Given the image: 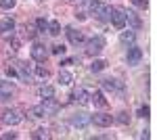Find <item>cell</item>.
I'll return each mask as SVG.
<instances>
[{
  "label": "cell",
  "mask_w": 157,
  "mask_h": 140,
  "mask_svg": "<svg viewBox=\"0 0 157 140\" xmlns=\"http://www.w3.org/2000/svg\"><path fill=\"white\" fill-rule=\"evenodd\" d=\"M6 73L11 75V78H19L21 82H29L32 80V73H29V67L25 65L23 61H15V63H11V67H6Z\"/></svg>",
  "instance_id": "cell-1"
},
{
  "label": "cell",
  "mask_w": 157,
  "mask_h": 140,
  "mask_svg": "<svg viewBox=\"0 0 157 140\" xmlns=\"http://www.w3.org/2000/svg\"><path fill=\"white\" fill-rule=\"evenodd\" d=\"M103 48H105V40H103L101 36H94V38H90L88 44H86V55H88V57H94Z\"/></svg>",
  "instance_id": "cell-2"
},
{
  "label": "cell",
  "mask_w": 157,
  "mask_h": 140,
  "mask_svg": "<svg viewBox=\"0 0 157 140\" xmlns=\"http://www.w3.org/2000/svg\"><path fill=\"white\" fill-rule=\"evenodd\" d=\"M2 123H9V126H17V123H21L23 121V115H21V111H17V109H6L4 113H2Z\"/></svg>",
  "instance_id": "cell-3"
},
{
  "label": "cell",
  "mask_w": 157,
  "mask_h": 140,
  "mask_svg": "<svg viewBox=\"0 0 157 140\" xmlns=\"http://www.w3.org/2000/svg\"><path fill=\"white\" fill-rule=\"evenodd\" d=\"M109 21L115 25L117 29H124V27H126V11L120 9V6H113V11H111V19H109Z\"/></svg>",
  "instance_id": "cell-4"
},
{
  "label": "cell",
  "mask_w": 157,
  "mask_h": 140,
  "mask_svg": "<svg viewBox=\"0 0 157 140\" xmlns=\"http://www.w3.org/2000/svg\"><path fill=\"white\" fill-rule=\"evenodd\" d=\"M90 121L98 126V128H107L113 123V115H107V113H94V115L90 117Z\"/></svg>",
  "instance_id": "cell-5"
},
{
  "label": "cell",
  "mask_w": 157,
  "mask_h": 140,
  "mask_svg": "<svg viewBox=\"0 0 157 140\" xmlns=\"http://www.w3.org/2000/svg\"><path fill=\"white\" fill-rule=\"evenodd\" d=\"M46 57H48V50L42 46V44H34V46H32V59H34V61L44 63V61H46Z\"/></svg>",
  "instance_id": "cell-6"
},
{
  "label": "cell",
  "mask_w": 157,
  "mask_h": 140,
  "mask_svg": "<svg viewBox=\"0 0 157 140\" xmlns=\"http://www.w3.org/2000/svg\"><path fill=\"white\" fill-rule=\"evenodd\" d=\"M42 109H44V113L46 115H55V113H59V103L55 100V98H44L42 100Z\"/></svg>",
  "instance_id": "cell-7"
},
{
  "label": "cell",
  "mask_w": 157,
  "mask_h": 140,
  "mask_svg": "<svg viewBox=\"0 0 157 140\" xmlns=\"http://www.w3.org/2000/svg\"><path fill=\"white\" fill-rule=\"evenodd\" d=\"M67 38H69V42L71 44H82L84 42V34L80 32V29H75V27H67Z\"/></svg>",
  "instance_id": "cell-8"
},
{
  "label": "cell",
  "mask_w": 157,
  "mask_h": 140,
  "mask_svg": "<svg viewBox=\"0 0 157 140\" xmlns=\"http://www.w3.org/2000/svg\"><path fill=\"white\" fill-rule=\"evenodd\" d=\"M140 59H143V50L138 46H132L128 50V65H138Z\"/></svg>",
  "instance_id": "cell-9"
},
{
  "label": "cell",
  "mask_w": 157,
  "mask_h": 140,
  "mask_svg": "<svg viewBox=\"0 0 157 140\" xmlns=\"http://www.w3.org/2000/svg\"><path fill=\"white\" fill-rule=\"evenodd\" d=\"M15 94V86L11 82H6V80H0V96L2 98H9Z\"/></svg>",
  "instance_id": "cell-10"
},
{
  "label": "cell",
  "mask_w": 157,
  "mask_h": 140,
  "mask_svg": "<svg viewBox=\"0 0 157 140\" xmlns=\"http://www.w3.org/2000/svg\"><path fill=\"white\" fill-rule=\"evenodd\" d=\"M73 100H78L80 105H88V100H90V94L86 92L84 88H78V90H73Z\"/></svg>",
  "instance_id": "cell-11"
},
{
  "label": "cell",
  "mask_w": 157,
  "mask_h": 140,
  "mask_svg": "<svg viewBox=\"0 0 157 140\" xmlns=\"http://www.w3.org/2000/svg\"><path fill=\"white\" fill-rule=\"evenodd\" d=\"M111 11H113V6H105V4H101L94 15H97L98 19H103V21H109V19H111Z\"/></svg>",
  "instance_id": "cell-12"
},
{
  "label": "cell",
  "mask_w": 157,
  "mask_h": 140,
  "mask_svg": "<svg viewBox=\"0 0 157 140\" xmlns=\"http://www.w3.org/2000/svg\"><path fill=\"white\" fill-rule=\"evenodd\" d=\"M90 98H92V103H94L97 107H105V105H107V100H105V96H103V92H101V90L92 92V94H90Z\"/></svg>",
  "instance_id": "cell-13"
},
{
  "label": "cell",
  "mask_w": 157,
  "mask_h": 140,
  "mask_svg": "<svg viewBox=\"0 0 157 140\" xmlns=\"http://www.w3.org/2000/svg\"><path fill=\"white\" fill-rule=\"evenodd\" d=\"M59 82L63 84V86H69V84L73 82V75H71V73H69V71L61 69V71H59Z\"/></svg>",
  "instance_id": "cell-14"
},
{
  "label": "cell",
  "mask_w": 157,
  "mask_h": 140,
  "mask_svg": "<svg viewBox=\"0 0 157 140\" xmlns=\"http://www.w3.org/2000/svg\"><path fill=\"white\" fill-rule=\"evenodd\" d=\"M128 21L134 25V29H138V27L143 25V23H140V19H138V17H136L132 11H126V23H128Z\"/></svg>",
  "instance_id": "cell-15"
},
{
  "label": "cell",
  "mask_w": 157,
  "mask_h": 140,
  "mask_svg": "<svg viewBox=\"0 0 157 140\" xmlns=\"http://www.w3.org/2000/svg\"><path fill=\"white\" fill-rule=\"evenodd\" d=\"M105 67H107V61H103V59H94L92 65H90V71H103Z\"/></svg>",
  "instance_id": "cell-16"
},
{
  "label": "cell",
  "mask_w": 157,
  "mask_h": 140,
  "mask_svg": "<svg viewBox=\"0 0 157 140\" xmlns=\"http://www.w3.org/2000/svg\"><path fill=\"white\" fill-rule=\"evenodd\" d=\"M40 96L42 98H55V88L52 86H42L40 88Z\"/></svg>",
  "instance_id": "cell-17"
},
{
  "label": "cell",
  "mask_w": 157,
  "mask_h": 140,
  "mask_svg": "<svg viewBox=\"0 0 157 140\" xmlns=\"http://www.w3.org/2000/svg\"><path fill=\"white\" fill-rule=\"evenodd\" d=\"M0 27H2V32H11L13 27H15V21H13L11 17H4V19L0 21Z\"/></svg>",
  "instance_id": "cell-18"
},
{
  "label": "cell",
  "mask_w": 157,
  "mask_h": 140,
  "mask_svg": "<svg viewBox=\"0 0 157 140\" xmlns=\"http://www.w3.org/2000/svg\"><path fill=\"white\" fill-rule=\"evenodd\" d=\"M120 40L124 42V44H132L134 42V32H130V29H128V32H121Z\"/></svg>",
  "instance_id": "cell-19"
},
{
  "label": "cell",
  "mask_w": 157,
  "mask_h": 140,
  "mask_svg": "<svg viewBox=\"0 0 157 140\" xmlns=\"http://www.w3.org/2000/svg\"><path fill=\"white\" fill-rule=\"evenodd\" d=\"M29 115H32V117H38V119H40V117L46 115V113H44L42 105H36V107H32V109H29Z\"/></svg>",
  "instance_id": "cell-20"
},
{
  "label": "cell",
  "mask_w": 157,
  "mask_h": 140,
  "mask_svg": "<svg viewBox=\"0 0 157 140\" xmlns=\"http://www.w3.org/2000/svg\"><path fill=\"white\" fill-rule=\"evenodd\" d=\"M48 34H52V36H59L61 34V23H59V21H50V23H48Z\"/></svg>",
  "instance_id": "cell-21"
},
{
  "label": "cell",
  "mask_w": 157,
  "mask_h": 140,
  "mask_svg": "<svg viewBox=\"0 0 157 140\" xmlns=\"http://www.w3.org/2000/svg\"><path fill=\"white\" fill-rule=\"evenodd\" d=\"M103 88H107V90H115V88H120L121 90V86L115 80H103Z\"/></svg>",
  "instance_id": "cell-22"
},
{
  "label": "cell",
  "mask_w": 157,
  "mask_h": 140,
  "mask_svg": "<svg viewBox=\"0 0 157 140\" xmlns=\"http://www.w3.org/2000/svg\"><path fill=\"white\" fill-rule=\"evenodd\" d=\"M86 123H88V117H86V115H78V117H73V126H78V128H84Z\"/></svg>",
  "instance_id": "cell-23"
},
{
  "label": "cell",
  "mask_w": 157,
  "mask_h": 140,
  "mask_svg": "<svg viewBox=\"0 0 157 140\" xmlns=\"http://www.w3.org/2000/svg\"><path fill=\"white\" fill-rule=\"evenodd\" d=\"M113 121H117V123H121V126H126V123H130V115H128V113H120L117 117H113Z\"/></svg>",
  "instance_id": "cell-24"
},
{
  "label": "cell",
  "mask_w": 157,
  "mask_h": 140,
  "mask_svg": "<svg viewBox=\"0 0 157 140\" xmlns=\"http://www.w3.org/2000/svg\"><path fill=\"white\" fill-rule=\"evenodd\" d=\"M34 138H50V134H48V130H44V128H40V130H36L34 134H32Z\"/></svg>",
  "instance_id": "cell-25"
},
{
  "label": "cell",
  "mask_w": 157,
  "mask_h": 140,
  "mask_svg": "<svg viewBox=\"0 0 157 140\" xmlns=\"http://www.w3.org/2000/svg\"><path fill=\"white\" fill-rule=\"evenodd\" d=\"M36 27L40 32H48V21L46 19H36Z\"/></svg>",
  "instance_id": "cell-26"
},
{
  "label": "cell",
  "mask_w": 157,
  "mask_h": 140,
  "mask_svg": "<svg viewBox=\"0 0 157 140\" xmlns=\"http://www.w3.org/2000/svg\"><path fill=\"white\" fill-rule=\"evenodd\" d=\"M15 2H17V0H0V6L9 11V9H13V6H15Z\"/></svg>",
  "instance_id": "cell-27"
},
{
  "label": "cell",
  "mask_w": 157,
  "mask_h": 140,
  "mask_svg": "<svg viewBox=\"0 0 157 140\" xmlns=\"http://www.w3.org/2000/svg\"><path fill=\"white\" fill-rule=\"evenodd\" d=\"M36 73L40 75V78H48V69L42 67V65H38V67H36Z\"/></svg>",
  "instance_id": "cell-28"
},
{
  "label": "cell",
  "mask_w": 157,
  "mask_h": 140,
  "mask_svg": "<svg viewBox=\"0 0 157 140\" xmlns=\"http://www.w3.org/2000/svg\"><path fill=\"white\" fill-rule=\"evenodd\" d=\"M134 6H138V9H147L149 6V0H132Z\"/></svg>",
  "instance_id": "cell-29"
},
{
  "label": "cell",
  "mask_w": 157,
  "mask_h": 140,
  "mask_svg": "<svg viewBox=\"0 0 157 140\" xmlns=\"http://www.w3.org/2000/svg\"><path fill=\"white\" fill-rule=\"evenodd\" d=\"M52 52H55V55H63V52H65V46H63V44H55V46H52Z\"/></svg>",
  "instance_id": "cell-30"
},
{
  "label": "cell",
  "mask_w": 157,
  "mask_h": 140,
  "mask_svg": "<svg viewBox=\"0 0 157 140\" xmlns=\"http://www.w3.org/2000/svg\"><path fill=\"white\" fill-rule=\"evenodd\" d=\"M138 117H149V107H140V109H138Z\"/></svg>",
  "instance_id": "cell-31"
},
{
  "label": "cell",
  "mask_w": 157,
  "mask_h": 140,
  "mask_svg": "<svg viewBox=\"0 0 157 140\" xmlns=\"http://www.w3.org/2000/svg\"><path fill=\"white\" fill-rule=\"evenodd\" d=\"M25 36H27V38H34V36H36V29H34V27H25Z\"/></svg>",
  "instance_id": "cell-32"
},
{
  "label": "cell",
  "mask_w": 157,
  "mask_h": 140,
  "mask_svg": "<svg viewBox=\"0 0 157 140\" xmlns=\"http://www.w3.org/2000/svg\"><path fill=\"white\" fill-rule=\"evenodd\" d=\"M2 138H4V140H11V138H17V134H15V132H11V134H4Z\"/></svg>",
  "instance_id": "cell-33"
},
{
  "label": "cell",
  "mask_w": 157,
  "mask_h": 140,
  "mask_svg": "<svg viewBox=\"0 0 157 140\" xmlns=\"http://www.w3.org/2000/svg\"><path fill=\"white\" fill-rule=\"evenodd\" d=\"M0 34H2V27H0Z\"/></svg>",
  "instance_id": "cell-34"
},
{
  "label": "cell",
  "mask_w": 157,
  "mask_h": 140,
  "mask_svg": "<svg viewBox=\"0 0 157 140\" xmlns=\"http://www.w3.org/2000/svg\"><path fill=\"white\" fill-rule=\"evenodd\" d=\"M0 126H2V119H0Z\"/></svg>",
  "instance_id": "cell-35"
},
{
  "label": "cell",
  "mask_w": 157,
  "mask_h": 140,
  "mask_svg": "<svg viewBox=\"0 0 157 140\" xmlns=\"http://www.w3.org/2000/svg\"><path fill=\"white\" fill-rule=\"evenodd\" d=\"M0 100H2V96H0Z\"/></svg>",
  "instance_id": "cell-36"
}]
</instances>
